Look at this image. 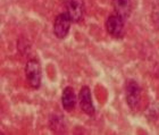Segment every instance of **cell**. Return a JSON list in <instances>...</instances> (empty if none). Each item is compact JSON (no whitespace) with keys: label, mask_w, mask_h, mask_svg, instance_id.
I'll return each instance as SVG.
<instances>
[{"label":"cell","mask_w":159,"mask_h":135,"mask_svg":"<svg viewBox=\"0 0 159 135\" xmlns=\"http://www.w3.org/2000/svg\"><path fill=\"white\" fill-rule=\"evenodd\" d=\"M25 76L31 88L39 89L41 86V65L38 59H30L25 65Z\"/></svg>","instance_id":"cell-1"},{"label":"cell","mask_w":159,"mask_h":135,"mask_svg":"<svg viewBox=\"0 0 159 135\" xmlns=\"http://www.w3.org/2000/svg\"><path fill=\"white\" fill-rule=\"evenodd\" d=\"M79 103L81 110L88 116H93L96 114V107L92 102V96L89 86H82L79 93Z\"/></svg>","instance_id":"cell-5"},{"label":"cell","mask_w":159,"mask_h":135,"mask_svg":"<svg viewBox=\"0 0 159 135\" xmlns=\"http://www.w3.org/2000/svg\"><path fill=\"white\" fill-rule=\"evenodd\" d=\"M72 23L73 22H72L70 15L66 11L57 15L56 18H55V22H53V33H55L56 38L60 40L65 39L70 33V24Z\"/></svg>","instance_id":"cell-4"},{"label":"cell","mask_w":159,"mask_h":135,"mask_svg":"<svg viewBox=\"0 0 159 135\" xmlns=\"http://www.w3.org/2000/svg\"><path fill=\"white\" fill-rule=\"evenodd\" d=\"M79 100V98H76V94H75V91H74L73 88L70 86H67L63 90V93H61V105H63V108L66 110V111H72L74 110V108L76 107V102Z\"/></svg>","instance_id":"cell-7"},{"label":"cell","mask_w":159,"mask_h":135,"mask_svg":"<svg viewBox=\"0 0 159 135\" xmlns=\"http://www.w3.org/2000/svg\"><path fill=\"white\" fill-rule=\"evenodd\" d=\"M126 102L131 109H136L141 100V88L134 79H127L125 84Z\"/></svg>","instance_id":"cell-3"},{"label":"cell","mask_w":159,"mask_h":135,"mask_svg":"<svg viewBox=\"0 0 159 135\" xmlns=\"http://www.w3.org/2000/svg\"><path fill=\"white\" fill-rule=\"evenodd\" d=\"M107 32L116 39H122L125 33V18L117 14H111L106 20Z\"/></svg>","instance_id":"cell-2"},{"label":"cell","mask_w":159,"mask_h":135,"mask_svg":"<svg viewBox=\"0 0 159 135\" xmlns=\"http://www.w3.org/2000/svg\"><path fill=\"white\" fill-rule=\"evenodd\" d=\"M66 13L70 15L73 23L81 20L84 14V2L83 0H66L65 1Z\"/></svg>","instance_id":"cell-6"},{"label":"cell","mask_w":159,"mask_h":135,"mask_svg":"<svg viewBox=\"0 0 159 135\" xmlns=\"http://www.w3.org/2000/svg\"><path fill=\"white\" fill-rule=\"evenodd\" d=\"M49 125L51 131L55 133H60L65 129V120H64V116L60 114H53L50 116Z\"/></svg>","instance_id":"cell-9"},{"label":"cell","mask_w":159,"mask_h":135,"mask_svg":"<svg viewBox=\"0 0 159 135\" xmlns=\"http://www.w3.org/2000/svg\"><path fill=\"white\" fill-rule=\"evenodd\" d=\"M113 7L115 14L125 20L131 14V0H113Z\"/></svg>","instance_id":"cell-8"}]
</instances>
